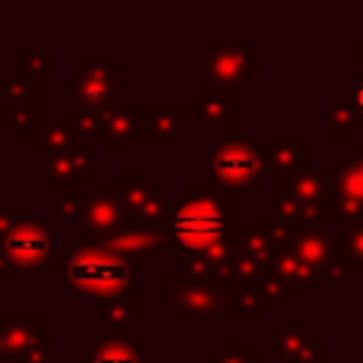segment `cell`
<instances>
[{"label":"cell","mask_w":363,"mask_h":363,"mask_svg":"<svg viewBox=\"0 0 363 363\" xmlns=\"http://www.w3.org/2000/svg\"><path fill=\"white\" fill-rule=\"evenodd\" d=\"M286 250L315 275L318 284H343L352 275L346 261L340 258L337 233H332L326 224H301V227H295Z\"/></svg>","instance_id":"obj_9"},{"label":"cell","mask_w":363,"mask_h":363,"mask_svg":"<svg viewBox=\"0 0 363 363\" xmlns=\"http://www.w3.org/2000/svg\"><path fill=\"white\" fill-rule=\"evenodd\" d=\"M142 142H184V116L190 102H136Z\"/></svg>","instance_id":"obj_21"},{"label":"cell","mask_w":363,"mask_h":363,"mask_svg":"<svg viewBox=\"0 0 363 363\" xmlns=\"http://www.w3.org/2000/svg\"><path fill=\"white\" fill-rule=\"evenodd\" d=\"M68 111L108 113L113 105H119V65L111 62L105 51H82L79 62L68 65Z\"/></svg>","instance_id":"obj_6"},{"label":"cell","mask_w":363,"mask_h":363,"mask_svg":"<svg viewBox=\"0 0 363 363\" xmlns=\"http://www.w3.org/2000/svg\"><path fill=\"white\" fill-rule=\"evenodd\" d=\"M54 264V230L28 210L0 238V286L14 284L17 272H37Z\"/></svg>","instance_id":"obj_5"},{"label":"cell","mask_w":363,"mask_h":363,"mask_svg":"<svg viewBox=\"0 0 363 363\" xmlns=\"http://www.w3.org/2000/svg\"><path fill=\"white\" fill-rule=\"evenodd\" d=\"M91 179H94V145L79 139L71 147L43 159L40 190L48 196L79 193V184L91 182Z\"/></svg>","instance_id":"obj_16"},{"label":"cell","mask_w":363,"mask_h":363,"mask_svg":"<svg viewBox=\"0 0 363 363\" xmlns=\"http://www.w3.org/2000/svg\"><path fill=\"white\" fill-rule=\"evenodd\" d=\"M255 224H258V233L264 235V241L269 244L272 252H281V250L289 247V238H292V233H295V224H292L281 210H275L272 204H267V207L261 210V216L255 218Z\"/></svg>","instance_id":"obj_30"},{"label":"cell","mask_w":363,"mask_h":363,"mask_svg":"<svg viewBox=\"0 0 363 363\" xmlns=\"http://www.w3.org/2000/svg\"><path fill=\"white\" fill-rule=\"evenodd\" d=\"M40 82L26 74H11L3 79V125L17 142L28 145L40 128Z\"/></svg>","instance_id":"obj_14"},{"label":"cell","mask_w":363,"mask_h":363,"mask_svg":"<svg viewBox=\"0 0 363 363\" xmlns=\"http://www.w3.org/2000/svg\"><path fill=\"white\" fill-rule=\"evenodd\" d=\"M255 292H258V301H261V309H264V312H281V309H286L289 301H292L289 286H286L275 272H264V275L255 281Z\"/></svg>","instance_id":"obj_31"},{"label":"cell","mask_w":363,"mask_h":363,"mask_svg":"<svg viewBox=\"0 0 363 363\" xmlns=\"http://www.w3.org/2000/svg\"><path fill=\"white\" fill-rule=\"evenodd\" d=\"M142 142V125L136 102L113 105L102 119V145L108 156H130V150Z\"/></svg>","instance_id":"obj_22"},{"label":"cell","mask_w":363,"mask_h":363,"mask_svg":"<svg viewBox=\"0 0 363 363\" xmlns=\"http://www.w3.org/2000/svg\"><path fill=\"white\" fill-rule=\"evenodd\" d=\"M258 153L264 164V179H272V184L315 164V145L306 142L298 128H278L267 142L258 145Z\"/></svg>","instance_id":"obj_17"},{"label":"cell","mask_w":363,"mask_h":363,"mask_svg":"<svg viewBox=\"0 0 363 363\" xmlns=\"http://www.w3.org/2000/svg\"><path fill=\"white\" fill-rule=\"evenodd\" d=\"M354 133V113L349 102V91L343 88L329 105H326V125H323V139L329 145H352Z\"/></svg>","instance_id":"obj_28"},{"label":"cell","mask_w":363,"mask_h":363,"mask_svg":"<svg viewBox=\"0 0 363 363\" xmlns=\"http://www.w3.org/2000/svg\"><path fill=\"white\" fill-rule=\"evenodd\" d=\"M199 77L224 85V88H241L250 79L261 77L264 71V54L250 45V40H224L210 37V43L196 54Z\"/></svg>","instance_id":"obj_7"},{"label":"cell","mask_w":363,"mask_h":363,"mask_svg":"<svg viewBox=\"0 0 363 363\" xmlns=\"http://www.w3.org/2000/svg\"><path fill=\"white\" fill-rule=\"evenodd\" d=\"M108 252L119 255L133 272H142L150 258H170L173 255V241L167 235V224H122L116 233L99 241Z\"/></svg>","instance_id":"obj_12"},{"label":"cell","mask_w":363,"mask_h":363,"mask_svg":"<svg viewBox=\"0 0 363 363\" xmlns=\"http://www.w3.org/2000/svg\"><path fill=\"white\" fill-rule=\"evenodd\" d=\"M269 272H275V275L289 286V292L298 295V298H312V292H315V286H318L315 275H312L289 250H281V252L272 255Z\"/></svg>","instance_id":"obj_27"},{"label":"cell","mask_w":363,"mask_h":363,"mask_svg":"<svg viewBox=\"0 0 363 363\" xmlns=\"http://www.w3.org/2000/svg\"><path fill=\"white\" fill-rule=\"evenodd\" d=\"M57 60L51 51H17V74H26L37 82L54 77Z\"/></svg>","instance_id":"obj_32"},{"label":"cell","mask_w":363,"mask_h":363,"mask_svg":"<svg viewBox=\"0 0 363 363\" xmlns=\"http://www.w3.org/2000/svg\"><path fill=\"white\" fill-rule=\"evenodd\" d=\"M0 363H6V357H3V352H0Z\"/></svg>","instance_id":"obj_38"},{"label":"cell","mask_w":363,"mask_h":363,"mask_svg":"<svg viewBox=\"0 0 363 363\" xmlns=\"http://www.w3.org/2000/svg\"><path fill=\"white\" fill-rule=\"evenodd\" d=\"M145 349L142 335L99 337L79 352V363H145Z\"/></svg>","instance_id":"obj_24"},{"label":"cell","mask_w":363,"mask_h":363,"mask_svg":"<svg viewBox=\"0 0 363 363\" xmlns=\"http://www.w3.org/2000/svg\"><path fill=\"white\" fill-rule=\"evenodd\" d=\"M346 91H349V102H352V113H354V130H363V74Z\"/></svg>","instance_id":"obj_35"},{"label":"cell","mask_w":363,"mask_h":363,"mask_svg":"<svg viewBox=\"0 0 363 363\" xmlns=\"http://www.w3.org/2000/svg\"><path fill=\"white\" fill-rule=\"evenodd\" d=\"M227 301H224V320H235V323H258L264 318L258 292L252 284H235L227 281Z\"/></svg>","instance_id":"obj_26"},{"label":"cell","mask_w":363,"mask_h":363,"mask_svg":"<svg viewBox=\"0 0 363 363\" xmlns=\"http://www.w3.org/2000/svg\"><path fill=\"white\" fill-rule=\"evenodd\" d=\"M349 57H352L354 65H363V34L349 43Z\"/></svg>","instance_id":"obj_37"},{"label":"cell","mask_w":363,"mask_h":363,"mask_svg":"<svg viewBox=\"0 0 363 363\" xmlns=\"http://www.w3.org/2000/svg\"><path fill=\"white\" fill-rule=\"evenodd\" d=\"M122 224H128L119 190L113 179L94 182L91 190L82 196V218H79V244H99L111 233H116Z\"/></svg>","instance_id":"obj_13"},{"label":"cell","mask_w":363,"mask_h":363,"mask_svg":"<svg viewBox=\"0 0 363 363\" xmlns=\"http://www.w3.org/2000/svg\"><path fill=\"white\" fill-rule=\"evenodd\" d=\"M210 363H264V352L244 335H224L218 346L207 352Z\"/></svg>","instance_id":"obj_29"},{"label":"cell","mask_w":363,"mask_h":363,"mask_svg":"<svg viewBox=\"0 0 363 363\" xmlns=\"http://www.w3.org/2000/svg\"><path fill=\"white\" fill-rule=\"evenodd\" d=\"M51 269L60 286H68L74 295H88L94 301L122 298L133 281V269L99 244L71 247L65 255L54 258Z\"/></svg>","instance_id":"obj_2"},{"label":"cell","mask_w":363,"mask_h":363,"mask_svg":"<svg viewBox=\"0 0 363 363\" xmlns=\"http://www.w3.org/2000/svg\"><path fill=\"white\" fill-rule=\"evenodd\" d=\"M207 182L227 193H250L258 196L264 190V164L258 145L247 130H227L210 150L207 159Z\"/></svg>","instance_id":"obj_4"},{"label":"cell","mask_w":363,"mask_h":363,"mask_svg":"<svg viewBox=\"0 0 363 363\" xmlns=\"http://www.w3.org/2000/svg\"><path fill=\"white\" fill-rule=\"evenodd\" d=\"M91 315L96 323L108 329V337H125V335H133V326L145 320L147 301L142 295L105 298V301H94Z\"/></svg>","instance_id":"obj_23"},{"label":"cell","mask_w":363,"mask_h":363,"mask_svg":"<svg viewBox=\"0 0 363 363\" xmlns=\"http://www.w3.org/2000/svg\"><path fill=\"white\" fill-rule=\"evenodd\" d=\"M74 142H79V136H77V130L65 113L62 116H43L34 139L28 142V150L34 156L45 159V156H54V153L71 147Z\"/></svg>","instance_id":"obj_25"},{"label":"cell","mask_w":363,"mask_h":363,"mask_svg":"<svg viewBox=\"0 0 363 363\" xmlns=\"http://www.w3.org/2000/svg\"><path fill=\"white\" fill-rule=\"evenodd\" d=\"M275 187V210H281L295 227L301 224H326V207H329V184L326 173L315 164L281 179Z\"/></svg>","instance_id":"obj_8"},{"label":"cell","mask_w":363,"mask_h":363,"mask_svg":"<svg viewBox=\"0 0 363 363\" xmlns=\"http://www.w3.org/2000/svg\"><path fill=\"white\" fill-rule=\"evenodd\" d=\"M182 204L170 207L167 235L184 255L230 258V238L235 227V196L199 179L182 184Z\"/></svg>","instance_id":"obj_1"},{"label":"cell","mask_w":363,"mask_h":363,"mask_svg":"<svg viewBox=\"0 0 363 363\" xmlns=\"http://www.w3.org/2000/svg\"><path fill=\"white\" fill-rule=\"evenodd\" d=\"M190 116L199 130H233L235 128V91L216 85L204 77L196 79V99L190 102Z\"/></svg>","instance_id":"obj_20"},{"label":"cell","mask_w":363,"mask_h":363,"mask_svg":"<svg viewBox=\"0 0 363 363\" xmlns=\"http://www.w3.org/2000/svg\"><path fill=\"white\" fill-rule=\"evenodd\" d=\"M224 284L187 278L179 269H164L156 278V303L170 315L173 323L224 320Z\"/></svg>","instance_id":"obj_3"},{"label":"cell","mask_w":363,"mask_h":363,"mask_svg":"<svg viewBox=\"0 0 363 363\" xmlns=\"http://www.w3.org/2000/svg\"><path fill=\"white\" fill-rule=\"evenodd\" d=\"M54 216L62 221H79L82 218V193H57Z\"/></svg>","instance_id":"obj_34"},{"label":"cell","mask_w":363,"mask_h":363,"mask_svg":"<svg viewBox=\"0 0 363 363\" xmlns=\"http://www.w3.org/2000/svg\"><path fill=\"white\" fill-rule=\"evenodd\" d=\"M26 210H28V207H0V238L9 233V227H11Z\"/></svg>","instance_id":"obj_36"},{"label":"cell","mask_w":363,"mask_h":363,"mask_svg":"<svg viewBox=\"0 0 363 363\" xmlns=\"http://www.w3.org/2000/svg\"><path fill=\"white\" fill-rule=\"evenodd\" d=\"M43 349H54V337L43 332V312L40 309H6L0 320V352L6 363L23 360Z\"/></svg>","instance_id":"obj_18"},{"label":"cell","mask_w":363,"mask_h":363,"mask_svg":"<svg viewBox=\"0 0 363 363\" xmlns=\"http://www.w3.org/2000/svg\"><path fill=\"white\" fill-rule=\"evenodd\" d=\"M116 190L125 218L130 224H147V227L167 224L173 196L159 190V184L147 176L145 167H122L116 176Z\"/></svg>","instance_id":"obj_11"},{"label":"cell","mask_w":363,"mask_h":363,"mask_svg":"<svg viewBox=\"0 0 363 363\" xmlns=\"http://www.w3.org/2000/svg\"><path fill=\"white\" fill-rule=\"evenodd\" d=\"M340 230V258L346 261L349 272H360L363 269V221H354V224H343L337 227Z\"/></svg>","instance_id":"obj_33"},{"label":"cell","mask_w":363,"mask_h":363,"mask_svg":"<svg viewBox=\"0 0 363 363\" xmlns=\"http://www.w3.org/2000/svg\"><path fill=\"white\" fill-rule=\"evenodd\" d=\"M323 173L329 184V221H337V227L363 221V142H352L349 156Z\"/></svg>","instance_id":"obj_10"},{"label":"cell","mask_w":363,"mask_h":363,"mask_svg":"<svg viewBox=\"0 0 363 363\" xmlns=\"http://www.w3.org/2000/svg\"><path fill=\"white\" fill-rule=\"evenodd\" d=\"M272 250L258 233L255 218H235L233 238H230V267H227V281L235 284H252L269 272L272 264Z\"/></svg>","instance_id":"obj_15"},{"label":"cell","mask_w":363,"mask_h":363,"mask_svg":"<svg viewBox=\"0 0 363 363\" xmlns=\"http://www.w3.org/2000/svg\"><path fill=\"white\" fill-rule=\"evenodd\" d=\"M272 352L281 363H323L326 360V340L315 332L312 320L272 326Z\"/></svg>","instance_id":"obj_19"}]
</instances>
